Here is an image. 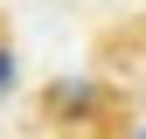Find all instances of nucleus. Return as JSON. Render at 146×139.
Returning a JSON list of instances; mask_svg holds the SVG:
<instances>
[{"label":"nucleus","mask_w":146,"mask_h":139,"mask_svg":"<svg viewBox=\"0 0 146 139\" xmlns=\"http://www.w3.org/2000/svg\"><path fill=\"white\" fill-rule=\"evenodd\" d=\"M7 91H14V49L0 42V97H7Z\"/></svg>","instance_id":"f03ea898"},{"label":"nucleus","mask_w":146,"mask_h":139,"mask_svg":"<svg viewBox=\"0 0 146 139\" xmlns=\"http://www.w3.org/2000/svg\"><path fill=\"white\" fill-rule=\"evenodd\" d=\"M90 104H98L90 83H84V91H77V83H63V91H56V111H90Z\"/></svg>","instance_id":"f257e3e1"},{"label":"nucleus","mask_w":146,"mask_h":139,"mask_svg":"<svg viewBox=\"0 0 146 139\" xmlns=\"http://www.w3.org/2000/svg\"><path fill=\"white\" fill-rule=\"evenodd\" d=\"M139 139H146V132H139Z\"/></svg>","instance_id":"7ed1b4c3"}]
</instances>
